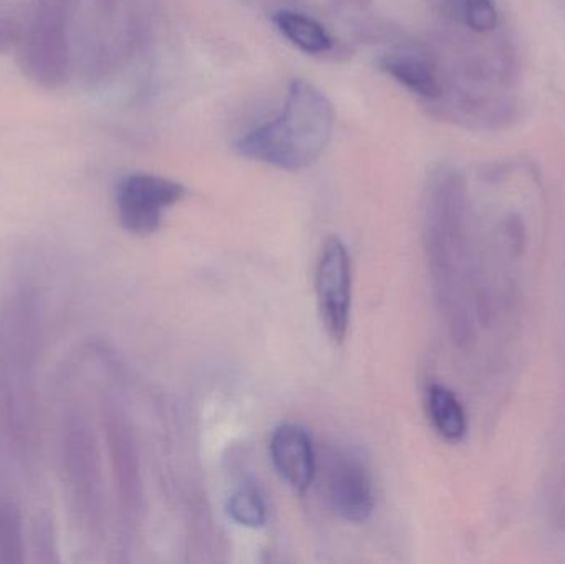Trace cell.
<instances>
[{
    "mask_svg": "<svg viewBox=\"0 0 565 564\" xmlns=\"http://www.w3.org/2000/svg\"><path fill=\"white\" fill-rule=\"evenodd\" d=\"M20 33H22V29H19V26L12 22V19L0 15V52L9 49L12 43H19Z\"/></svg>",
    "mask_w": 565,
    "mask_h": 564,
    "instance_id": "16",
    "label": "cell"
},
{
    "mask_svg": "<svg viewBox=\"0 0 565 564\" xmlns=\"http://www.w3.org/2000/svg\"><path fill=\"white\" fill-rule=\"evenodd\" d=\"M40 315L29 291L15 295L0 315V409L23 457L36 449V354Z\"/></svg>",
    "mask_w": 565,
    "mask_h": 564,
    "instance_id": "1",
    "label": "cell"
},
{
    "mask_svg": "<svg viewBox=\"0 0 565 564\" xmlns=\"http://www.w3.org/2000/svg\"><path fill=\"white\" fill-rule=\"evenodd\" d=\"M188 194L184 185L156 174H129L116 188L119 224L129 234L148 237L161 227L164 212Z\"/></svg>",
    "mask_w": 565,
    "mask_h": 564,
    "instance_id": "6",
    "label": "cell"
},
{
    "mask_svg": "<svg viewBox=\"0 0 565 564\" xmlns=\"http://www.w3.org/2000/svg\"><path fill=\"white\" fill-rule=\"evenodd\" d=\"M278 30L299 50L306 53H324L331 49V36L321 23L305 13L281 10L275 15Z\"/></svg>",
    "mask_w": 565,
    "mask_h": 564,
    "instance_id": "11",
    "label": "cell"
},
{
    "mask_svg": "<svg viewBox=\"0 0 565 564\" xmlns=\"http://www.w3.org/2000/svg\"><path fill=\"white\" fill-rule=\"evenodd\" d=\"M62 469L76 522L88 535H99L105 515L102 460L95 430L85 414L70 411L62 427Z\"/></svg>",
    "mask_w": 565,
    "mask_h": 564,
    "instance_id": "4",
    "label": "cell"
},
{
    "mask_svg": "<svg viewBox=\"0 0 565 564\" xmlns=\"http://www.w3.org/2000/svg\"><path fill=\"white\" fill-rule=\"evenodd\" d=\"M228 517L247 529H262L267 523L268 512L264 496L252 483L238 487L227 500Z\"/></svg>",
    "mask_w": 565,
    "mask_h": 564,
    "instance_id": "14",
    "label": "cell"
},
{
    "mask_svg": "<svg viewBox=\"0 0 565 564\" xmlns=\"http://www.w3.org/2000/svg\"><path fill=\"white\" fill-rule=\"evenodd\" d=\"M268 449L278 476L295 492H308L316 477V453L308 430L299 424H280L271 434Z\"/></svg>",
    "mask_w": 565,
    "mask_h": 564,
    "instance_id": "9",
    "label": "cell"
},
{
    "mask_svg": "<svg viewBox=\"0 0 565 564\" xmlns=\"http://www.w3.org/2000/svg\"><path fill=\"white\" fill-rule=\"evenodd\" d=\"M334 128V109L311 83L295 79L282 111L274 121L248 132L237 142L245 158L285 171H301L315 164Z\"/></svg>",
    "mask_w": 565,
    "mask_h": 564,
    "instance_id": "2",
    "label": "cell"
},
{
    "mask_svg": "<svg viewBox=\"0 0 565 564\" xmlns=\"http://www.w3.org/2000/svg\"><path fill=\"white\" fill-rule=\"evenodd\" d=\"M326 492L332 510L345 522L362 523L374 513L375 490L364 460L348 449L329 453Z\"/></svg>",
    "mask_w": 565,
    "mask_h": 564,
    "instance_id": "8",
    "label": "cell"
},
{
    "mask_svg": "<svg viewBox=\"0 0 565 564\" xmlns=\"http://www.w3.org/2000/svg\"><path fill=\"white\" fill-rule=\"evenodd\" d=\"M385 72L394 76L395 79L407 86L412 92L417 95L425 96V98H434L438 95L437 78L427 63L422 60L415 58L411 55L388 56L382 63Z\"/></svg>",
    "mask_w": 565,
    "mask_h": 564,
    "instance_id": "12",
    "label": "cell"
},
{
    "mask_svg": "<svg viewBox=\"0 0 565 564\" xmlns=\"http://www.w3.org/2000/svg\"><path fill=\"white\" fill-rule=\"evenodd\" d=\"M465 19L471 29L487 32L497 25V10L491 0H463Z\"/></svg>",
    "mask_w": 565,
    "mask_h": 564,
    "instance_id": "15",
    "label": "cell"
},
{
    "mask_svg": "<svg viewBox=\"0 0 565 564\" xmlns=\"http://www.w3.org/2000/svg\"><path fill=\"white\" fill-rule=\"evenodd\" d=\"M315 288L322 327L334 343H342L351 323L352 264L341 238L329 237L322 244L316 264Z\"/></svg>",
    "mask_w": 565,
    "mask_h": 564,
    "instance_id": "5",
    "label": "cell"
},
{
    "mask_svg": "<svg viewBox=\"0 0 565 564\" xmlns=\"http://www.w3.org/2000/svg\"><path fill=\"white\" fill-rule=\"evenodd\" d=\"M427 414L438 436L448 443H458L467 434V414L454 391L444 384L427 387Z\"/></svg>",
    "mask_w": 565,
    "mask_h": 564,
    "instance_id": "10",
    "label": "cell"
},
{
    "mask_svg": "<svg viewBox=\"0 0 565 564\" xmlns=\"http://www.w3.org/2000/svg\"><path fill=\"white\" fill-rule=\"evenodd\" d=\"M25 560L23 519L19 507L0 500V564H20Z\"/></svg>",
    "mask_w": 565,
    "mask_h": 564,
    "instance_id": "13",
    "label": "cell"
},
{
    "mask_svg": "<svg viewBox=\"0 0 565 564\" xmlns=\"http://www.w3.org/2000/svg\"><path fill=\"white\" fill-rule=\"evenodd\" d=\"M75 0H32L20 33L19 63L23 75L40 88L58 89L73 68L70 19Z\"/></svg>",
    "mask_w": 565,
    "mask_h": 564,
    "instance_id": "3",
    "label": "cell"
},
{
    "mask_svg": "<svg viewBox=\"0 0 565 564\" xmlns=\"http://www.w3.org/2000/svg\"><path fill=\"white\" fill-rule=\"evenodd\" d=\"M103 426L111 457L116 492L121 506L122 519L129 526L139 522L145 506L141 469H139L138 446L132 434L129 417L121 404L111 397L103 401Z\"/></svg>",
    "mask_w": 565,
    "mask_h": 564,
    "instance_id": "7",
    "label": "cell"
}]
</instances>
